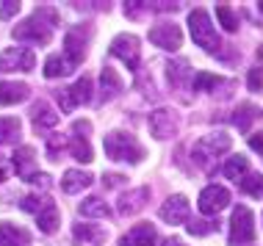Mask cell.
Wrapping results in <instances>:
<instances>
[{
	"instance_id": "obj_1",
	"label": "cell",
	"mask_w": 263,
	"mask_h": 246,
	"mask_svg": "<svg viewBox=\"0 0 263 246\" xmlns=\"http://www.w3.org/2000/svg\"><path fill=\"white\" fill-rule=\"evenodd\" d=\"M59 23V14L50 6H42L31 14L28 19H23L17 28H14V39L20 42H31V45H47L53 39V28Z\"/></svg>"
},
{
	"instance_id": "obj_2",
	"label": "cell",
	"mask_w": 263,
	"mask_h": 246,
	"mask_svg": "<svg viewBox=\"0 0 263 246\" xmlns=\"http://www.w3.org/2000/svg\"><path fill=\"white\" fill-rule=\"evenodd\" d=\"M103 150L111 160H119V163H141L147 155V150L139 144V138L125 130H111L103 138Z\"/></svg>"
},
{
	"instance_id": "obj_3",
	"label": "cell",
	"mask_w": 263,
	"mask_h": 246,
	"mask_svg": "<svg viewBox=\"0 0 263 246\" xmlns=\"http://www.w3.org/2000/svg\"><path fill=\"white\" fill-rule=\"evenodd\" d=\"M189 31H191V39H194V45L200 47L205 53H216L219 47H222V42H219V33L216 28H213L211 17L205 9H194L189 14Z\"/></svg>"
},
{
	"instance_id": "obj_4",
	"label": "cell",
	"mask_w": 263,
	"mask_h": 246,
	"mask_svg": "<svg viewBox=\"0 0 263 246\" xmlns=\"http://www.w3.org/2000/svg\"><path fill=\"white\" fill-rule=\"evenodd\" d=\"M230 144H233V138L227 136L224 130H219V133H211V136L197 138V144H194V150H191V155H194V160H197L200 166H205L208 160H213L216 155H224V152L230 150Z\"/></svg>"
},
{
	"instance_id": "obj_5",
	"label": "cell",
	"mask_w": 263,
	"mask_h": 246,
	"mask_svg": "<svg viewBox=\"0 0 263 246\" xmlns=\"http://www.w3.org/2000/svg\"><path fill=\"white\" fill-rule=\"evenodd\" d=\"M252 238H255V216H252V210L247 205H236L233 219H230V235H227V241H230V246H241V243L252 241Z\"/></svg>"
},
{
	"instance_id": "obj_6",
	"label": "cell",
	"mask_w": 263,
	"mask_h": 246,
	"mask_svg": "<svg viewBox=\"0 0 263 246\" xmlns=\"http://www.w3.org/2000/svg\"><path fill=\"white\" fill-rule=\"evenodd\" d=\"M55 97H59V105H61L64 114L75 111L78 105H89V102H91V78H86V75H83L81 80H75V86L55 91Z\"/></svg>"
},
{
	"instance_id": "obj_7",
	"label": "cell",
	"mask_w": 263,
	"mask_h": 246,
	"mask_svg": "<svg viewBox=\"0 0 263 246\" xmlns=\"http://www.w3.org/2000/svg\"><path fill=\"white\" fill-rule=\"evenodd\" d=\"M139 36H133V33H119L117 39L111 42V55L114 58H119L127 69H139V61H141V50H139Z\"/></svg>"
},
{
	"instance_id": "obj_8",
	"label": "cell",
	"mask_w": 263,
	"mask_h": 246,
	"mask_svg": "<svg viewBox=\"0 0 263 246\" xmlns=\"http://www.w3.org/2000/svg\"><path fill=\"white\" fill-rule=\"evenodd\" d=\"M36 64V55L33 50H25V47H6L0 53V72H28Z\"/></svg>"
},
{
	"instance_id": "obj_9",
	"label": "cell",
	"mask_w": 263,
	"mask_h": 246,
	"mask_svg": "<svg viewBox=\"0 0 263 246\" xmlns=\"http://www.w3.org/2000/svg\"><path fill=\"white\" fill-rule=\"evenodd\" d=\"M89 133H91V122H83V119L72 122V138H69L67 147H69V152H72V158L81 160V163H89V160H91Z\"/></svg>"
},
{
	"instance_id": "obj_10",
	"label": "cell",
	"mask_w": 263,
	"mask_h": 246,
	"mask_svg": "<svg viewBox=\"0 0 263 246\" xmlns=\"http://www.w3.org/2000/svg\"><path fill=\"white\" fill-rule=\"evenodd\" d=\"M227 205H230V191L222 186H208L202 188L200 194V202H197V208H200L202 216H216L219 210H224Z\"/></svg>"
},
{
	"instance_id": "obj_11",
	"label": "cell",
	"mask_w": 263,
	"mask_h": 246,
	"mask_svg": "<svg viewBox=\"0 0 263 246\" xmlns=\"http://www.w3.org/2000/svg\"><path fill=\"white\" fill-rule=\"evenodd\" d=\"M189 213H191V205H189V199L183 194H172L166 202L161 205V210H158V216L166 224H186L189 221Z\"/></svg>"
},
{
	"instance_id": "obj_12",
	"label": "cell",
	"mask_w": 263,
	"mask_h": 246,
	"mask_svg": "<svg viewBox=\"0 0 263 246\" xmlns=\"http://www.w3.org/2000/svg\"><path fill=\"white\" fill-rule=\"evenodd\" d=\"M150 42L155 47H161V50H180L183 33L175 23H161V25L150 28Z\"/></svg>"
},
{
	"instance_id": "obj_13",
	"label": "cell",
	"mask_w": 263,
	"mask_h": 246,
	"mask_svg": "<svg viewBox=\"0 0 263 246\" xmlns=\"http://www.w3.org/2000/svg\"><path fill=\"white\" fill-rule=\"evenodd\" d=\"M150 133L153 138H161V141H166V138H172L177 133V119H175V111L169 108H158L150 114Z\"/></svg>"
},
{
	"instance_id": "obj_14",
	"label": "cell",
	"mask_w": 263,
	"mask_h": 246,
	"mask_svg": "<svg viewBox=\"0 0 263 246\" xmlns=\"http://www.w3.org/2000/svg\"><path fill=\"white\" fill-rule=\"evenodd\" d=\"M147 202H150V188H147V186L130 188L127 194L119 196V213H122V216H136L139 210H144Z\"/></svg>"
},
{
	"instance_id": "obj_15",
	"label": "cell",
	"mask_w": 263,
	"mask_h": 246,
	"mask_svg": "<svg viewBox=\"0 0 263 246\" xmlns=\"http://www.w3.org/2000/svg\"><path fill=\"white\" fill-rule=\"evenodd\" d=\"M158 243V233L153 224H136L119 238V246H155Z\"/></svg>"
},
{
	"instance_id": "obj_16",
	"label": "cell",
	"mask_w": 263,
	"mask_h": 246,
	"mask_svg": "<svg viewBox=\"0 0 263 246\" xmlns=\"http://www.w3.org/2000/svg\"><path fill=\"white\" fill-rule=\"evenodd\" d=\"M91 182H95V177H91V172H86V169H67L61 174V191L64 194H81Z\"/></svg>"
},
{
	"instance_id": "obj_17",
	"label": "cell",
	"mask_w": 263,
	"mask_h": 246,
	"mask_svg": "<svg viewBox=\"0 0 263 246\" xmlns=\"http://www.w3.org/2000/svg\"><path fill=\"white\" fill-rule=\"evenodd\" d=\"M31 116H33V128L39 130H50L59 125V114H55V108L47 100H39V102H33L31 105Z\"/></svg>"
},
{
	"instance_id": "obj_18",
	"label": "cell",
	"mask_w": 263,
	"mask_h": 246,
	"mask_svg": "<svg viewBox=\"0 0 263 246\" xmlns=\"http://www.w3.org/2000/svg\"><path fill=\"white\" fill-rule=\"evenodd\" d=\"M14 169H17V174L20 177H23L25 182L33 177V169H36V150H33V147H20L17 152H14Z\"/></svg>"
},
{
	"instance_id": "obj_19",
	"label": "cell",
	"mask_w": 263,
	"mask_h": 246,
	"mask_svg": "<svg viewBox=\"0 0 263 246\" xmlns=\"http://www.w3.org/2000/svg\"><path fill=\"white\" fill-rule=\"evenodd\" d=\"M31 94V86L23 80H3L0 83V105H14V102H23Z\"/></svg>"
},
{
	"instance_id": "obj_20",
	"label": "cell",
	"mask_w": 263,
	"mask_h": 246,
	"mask_svg": "<svg viewBox=\"0 0 263 246\" xmlns=\"http://www.w3.org/2000/svg\"><path fill=\"white\" fill-rule=\"evenodd\" d=\"M31 243V233L11 221H0V246H28Z\"/></svg>"
},
{
	"instance_id": "obj_21",
	"label": "cell",
	"mask_w": 263,
	"mask_h": 246,
	"mask_svg": "<svg viewBox=\"0 0 263 246\" xmlns=\"http://www.w3.org/2000/svg\"><path fill=\"white\" fill-rule=\"evenodd\" d=\"M72 72H75V64H72V58L64 55V53H55L45 61V78H67V75H72Z\"/></svg>"
},
{
	"instance_id": "obj_22",
	"label": "cell",
	"mask_w": 263,
	"mask_h": 246,
	"mask_svg": "<svg viewBox=\"0 0 263 246\" xmlns=\"http://www.w3.org/2000/svg\"><path fill=\"white\" fill-rule=\"evenodd\" d=\"M122 89H125L122 78H119V75L114 72L111 67H103V72H100V91H103V100H114V97H117Z\"/></svg>"
},
{
	"instance_id": "obj_23",
	"label": "cell",
	"mask_w": 263,
	"mask_h": 246,
	"mask_svg": "<svg viewBox=\"0 0 263 246\" xmlns=\"http://www.w3.org/2000/svg\"><path fill=\"white\" fill-rule=\"evenodd\" d=\"M72 235H75V241L95 243V246L105 243V238H108V233H105V227H95V224H75Z\"/></svg>"
},
{
	"instance_id": "obj_24",
	"label": "cell",
	"mask_w": 263,
	"mask_h": 246,
	"mask_svg": "<svg viewBox=\"0 0 263 246\" xmlns=\"http://www.w3.org/2000/svg\"><path fill=\"white\" fill-rule=\"evenodd\" d=\"M258 116H260V108H258V105H252V102H241L238 108L233 111V125H236L241 133H247V130H250V125H252Z\"/></svg>"
},
{
	"instance_id": "obj_25",
	"label": "cell",
	"mask_w": 263,
	"mask_h": 246,
	"mask_svg": "<svg viewBox=\"0 0 263 246\" xmlns=\"http://www.w3.org/2000/svg\"><path fill=\"white\" fill-rule=\"evenodd\" d=\"M64 55H69L75 67L86 58V42L78 36V31H69L67 36H64Z\"/></svg>"
},
{
	"instance_id": "obj_26",
	"label": "cell",
	"mask_w": 263,
	"mask_h": 246,
	"mask_svg": "<svg viewBox=\"0 0 263 246\" xmlns=\"http://www.w3.org/2000/svg\"><path fill=\"white\" fill-rule=\"evenodd\" d=\"M81 216H86V219H108L111 216V208L105 205L100 196H89V199L81 202Z\"/></svg>"
},
{
	"instance_id": "obj_27",
	"label": "cell",
	"mask_w": 263,
	"mask_h": 246,
	"mask_svg": "<svg viewBox=\"0 0 263 246\" xmlns=\"http://www.w3.org/2000/svg\"><path fill=\"white\" fill-rule=\"evenodd\" d=\"M59 221H61V213H59V205H47L45 210H42V213L36 216V224H39V230L42 233H55V227H59Z\"/></svg>"
},
{
	"instance_id": "obj_28",
	"label": "cell",
	"mask_w": 263,
	"mask_h": 246,
	"mask_svg": "<svg viewBox=\"0 0 263 246\" xmlns=\"http://www.w3.org/2000/svg\"><path fill=\"white\" fill-rule=\"evenodd\" d=\"M20 130H23V125H20L17 116H0V144H11L20 138Z\"/></svg>"
},
{
	"instance_id": "obj_29",
	"label": "cell",
	"mask_w": 263,
	"mask_h": 246,
	"mask_svg": "<svg viewBox=\"0 0 263 246\" xmlns=\"http://www.w3.org/2000/svg\"><path fill=\"white\" fill-rule=\"evenodd\" d=\"M238 188L244 194L255 196V199H260V196H263V174L260 172H247L244 177L238 180Z\"/></svg>"
},
{
	"instance_id": "obj_30",
	"label": "cell",
	"mask_w": 263,
	"mask_h": 246,
	"mask_svg": "<svg viewBox=\"0 0 263 246\" xmlns=\"http://www.w3.org/2000/svg\"><path fill=\"white\" fill-rule=\"evenodd\" d=\"M247 169H250V160H247V155H233L230 160L224 163V177L227 180H241L247 174Z\"/></svg>"
},
{
	"instance_id": "obj_31",
	"label": "cell",
	"mask_w": 263,
	"mask_h": 246,
	"mask_svg": "<svg viewBox=\"0 0 263 246\" xmlns=\"http://www.w3.org/2000/svg\"><path fill=\"white\" fill-rule=\"evenodd\" d=\"M50 196H39V194H28L23 196V202H20V208L25 210V213H33V216H39L42 210H45L47 205H50Z\"/></svg>"
},
{
	"instance_id": "obj_32",
	"label": "cell",
	"mask_w": 263,
	"mask_h": 246,
	"mask_svg": "<svg viewBox=\"0 0 263 246\" xmlns=\"http://www.w3.org/2000/svg\"><path fill=\"white\" fill-rule=\"evenodd\" d=\"M216 19L222 23L224 31H230V33L238 31V17H236V11H233L227 3H219V6H216Z\"/></svg>"
},
{
	"instance_id": "obj_33",
	"label": "cell",
	"mask_w": 263,
	"mask_h": 246,
	"mask_svg": "<svg viewBox=\"0 0 263 246\" xmlns=\"http://www.w3.org/2000/svg\"><path fill=\"white\" fill-rule=\"evenodd\" d=\"M219 83L222 80H219L216 75H211V72H194L191 75V86H194V91H208V89L216 91Z\"/></svg>"
},
{
	"instance_id": "obj_34",
	"label": "cell",
	"mask_w": 263,
	"mask_h": 246,
	"mask_svg": "<svg viewBox=\"0 0 263 246\" xmlns=\"http://www.w3.org/2000/svg\"><path fill=\"white\" fill-rule=\"evenodd\" d=\"M169 80L175 83V86H183V83H189V61H172L169 64Z\"/></svg>"
},
{
	"instance_id": "obj_35",
	"label": "cell",
	"mask_w": 263,
	"mask_h": 246,
	"mask_svg": "<svg viewBox=\"0 0 263 246\" xmlns=\"http://www.w3.org/2000/svg\"><path fill=\"white\" fill-rule=\"evenodd\" d=\"M216 227H219L216 221H200V219H191V221H189V233H191V235H197V238L211 235Z\"/></svg>"
},
{
	"instance_id": "obj_36",
	"label": "cell",
	"mask_w": 263,
	"mask_h": 246,
	"mask_svg": "<svg viewBox=\"0 0 263 246\" xmlns=\"http://www.w3.org/2000/svg\"><path fill=\"white\" fill-rule=\"evenodd\" d=\"M247 86L250 91H263V67H252L247 75Z\"/></svg>"
},
{
	"instance_id": "obj_37",
	"label": "cell",
	"mask_w": 263,
	"mask_h": 246,
	"mask_svg": "<svg viewBox=\"0 0 263 246\" xmlns=\"http://www.w3.org/2000/svg\"><path fill=\"white\" fill-rule=\"evenodd\" d=\"M67 144H69V141H64L61 136H50V138H47V155H50V158H59V150H64Z\"/></svg>"
},
{
	"instance_id": "obj_38",
	"label": "cell",
	"mask_w": 263,
	"mask_h": 246,
	"mask_svg": "<svg viewBox=\"0 0 263 246\" xmlns=\"http://www.w3.org/2000/svg\"><path fill=\"white\" fill-rule=\"evenodd\" d=\"M17 11H20V3H14V0H6V3H0V19H11Z\"/></svg>"
},
{
	"instance_id": "obj_39",
	"label": "cell",
	"mask_w": 263,
	"mask_h": 246,
	"mask_svg": "<svg viewBox=\"0 0 263 246\" xmlns=\"http://www.w3.org/2000/svg\"><path fill=\"white\" fill-rule=\"evenodd\" d=\"M28 182H33V186H39V188H47V186H50V174H45V172H36V174H33V177L28 180Z\"/></svg>"
},
{
	"instance_id": "obj_40",
	"label": "cell",
	"mask_w": 263,
	"mask_h": 246,
	"mask_svg": "<svg viewBox=\"0 0 263 246\" xmlns=\"http://www.w3.org/2000/svg\"><path fill=\"white\" fill-rule=\"evenodd\" d=\"M119 182H127L122 174H103V186L105 188H114V186H119Z\"/></svg>"
},
{
	"instance_id": "obj_41",
	"label": "cell",
	"mask_w": 263,
	"mask_h": 246,
	"mask_svg": "<svg viewBox=\"0 0 263 246\" xmlns=\"http://www.w3.org/2000/svg\"><path fill=\"white\" fill-rule=\"evenodd\" d=\"M250 147L263 155V133H252V136H250Z\"/></svg>"
},
{
	"instance_id": "obj_42",
	"label": "cell",
	"mask_w": 263,
	"mask_h": 246,
	"mask_svg": "<svg viewBox=\"0 0 263 246\" xmlns=\"http://www.w3.org/2000/svg\"><path fill=\"white\" fill-rule=\"evenodd\" d=\"M163 246H180V241H177V238H166V241H163Z\"/></svg>"
},
{
	"instance_id": "obj_43",
	"label": "cell",
	"mask_w": 263,
	"mask_h": 246,
	"mask_svg": "<svg viewBox=\"0 0 263 246\" xmlns=\"http://www.w3.org/2000/svg\"><path fill=\"white\" fill-rule=\"evenodd\" d=\"M3 180H6V169L0 166V182H3Z\"/></svg>"
}]
</instances>
